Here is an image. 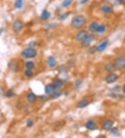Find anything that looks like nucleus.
<instances>
[{"label": "nucleus", "instance_id": "f257e3e1", "mask_svg": "<svg viewBox=\"0 0 125 138\" xmlns=\"http://www.w3.org/2000/svg\"><path fill=\"white\" fill-rule=\"evenodd\" d=\"M86 18L83 15H75L74 17L72 18L71 22V26L74 29H79L83 28L84 26L86 25Z\"/></svg>", "mask_w": 125, "mask_h": 138}, {"label": "nucleus", "instance_id": "f03ea898", "mask_svg": "<svg viewBox=\"0 0 125 138\" xmlns=\"http://www.w3.org/2000/svg\"><path fill=\"white\" fill-rule=\"evenodd\" d=\"M22 56L26 59H32L37 56V50L34 48H28L22 52Z\"/></svg>", "mask_w": 125, "mask_h": 138}, {"label": "nucleus", "instance_id": "7ed1b4c3", "mask_svg": "<svg viewBox=\"0 0 125 138\" xmlns=\"http://www.w3.org/2000/svg\"><path fill=\"white\" fill-rule=\"evenodd\" d=\"M115 66L116 68L122 69L125 68V56H118L115 61Z\"/></svg>", "mask_w": 125, "mask_h": 138}, {"label": "nucleus", "instance_id": "20e7f679", "mask_svg": "<svg viewBox=\"0 0 125 138\" xmlns=\"http://www.w3.org/2000/svg\"><path fill=\"white\" fill-rule=\"evenodd\" d=\"M24 27V24L22 23V21L19 20H15L13 24V30L15 33H18L22 30Z\"/></svg>", "mask_w": 125, "mask_h": 138}, {"label": "nucleus", "instance_id": "39448f33", "mask_svg": "<svg viewBox=\"0 0 125 138\" xmlns=\"http://www.w3.org/2000/svg\"><path fill=\"white\" fill-rule=\"evenodd\" d=\"M88 35L89 34L88 31H85V30H82V31H79V32L76 35L75 38H76V40H77V41L81 43L82 41H83L84 40L86 39Z\"/></svg>", "mask_w": 125, "mask_h": 138}, {"label": "nucleus", "instance_id": "423d86ee", "mask_svg": "<svg viewBox=\"0 0 125 138\" xmlns=\"http://www.w3.org/2000/svg\"><path fill=\"white\" fill-rule=\"evenodd\" d=\"M119 79V75L115 73H110L106 77V82L107 84H113Z\"/></svg>", "mask_w": 125, "mask_h": 138}, {"label": "nucleus", "instance_id": "0eeeda50", "mask_svg": "<svg viewBox=\"0 0 125 138\" xmlns=\"http://www.w3.org/2000/svg\"><path fill=\"white\" fill-rule=\"evenodd\" d=\"M94 39H95V38H94V36L93 35H90V34H89L86 39L81 42V45H82L83 47H84V48H87V47H88L89 45L91 44V43L92 42V41H94Z\"/></svg>", "mask_w": 125, "mask_h": 138}, {"label": "nucleus", "instance_id": "6e6552de", "mask_svg": "<svg viewBox=\"0 0 125 138\" xmlns=\"http://www.w3.org/2000/svg\"><path fill=\"white\" fill-rule=\"evenodd\" d=\"M85 127L88 130H94L97 128V124L96 122L94 120H88V121H86V123L85 124Z\"/></svg>", "mask_w": 125, "mask_h": 138}, {"label": "nucleus", "instance_id": "1a4fd4ad", "mask_svg": "<svg viewBox=\"0 0 125 138\" xmlns=\"http://www.w3.org/2000/svg\"><path fill=\"white\" fill-rule=\"evenodd\" d=\"M56 90V88L54 87V86L53 84H49V85H47L45 88H44V92L45 93L48 95V96H51L54 92V91Z\"/></svg>", "mask_w": 125, "mask_h": 138}, {"label": "nucleus", "instance_id": "9d476101", "mask_svg": "<svg viewBox=\"0 0 125 138\" xmlns=\"http://www.w3.org/2000/svg\"><path fill=\"white\" fill-rule=\"evenodd\" d=\"M108 45V40L104 41L103 42H102V43H100L99 45L97 46V48H96V50H97L98 52H102L103 51L105 50L106 48H107Z\"/></svg>", "mask_w": 125, "mask_h": 138}, {"label": "nucleus", "instance_id": "9b49d317", "mask_svg": "<svg viewBox=\"0 0 125 138\" xmlns=\"http://www.w3.org/2000/svg\"><path fill=\"white\" fill-rule=\"evenodd\" d=\"M114 122L112 120H106V121L103 124L102 128L104 130H110L113 126Z\"/></svg>", "mask_w": 125, "mask_h": 138}, {"label": "nucleus", "instance_id": "f8f14e48", "mask_svg": "<svg viewBox=\"0 0 125 138\" xmlns=\"http://www.w3.org/2000/svg\"><path fill=\"white\" fill-rule=\"evenodd\" d=\"M90 101L88 100V99H83V100H81L79 102L77 105V107L78 108H80V109H82V108H84V107H86L87 106H88L89 104H90Z\"/></svg>", "mask_w": 125, "mask_h": 138}, {"label": "nucleus", "instance_id": "ddd939ff", "mask_svg": "<svg viewBox=\"0 0 125 138\" xmlns=\"http://www.w3.org/2000/svg\"><path fill=\"white\" fill-rule=\"evenodd\" d=\"M50 17H51V13L49 11H48L46 9H44L42 11L40 17V20L42 21H45V20H48Z\"/></svg>", "mask_w": 125, "mask_h": 138}, {"label": "nucleus", "instance_id": "4468645a", "mask_svg": "<svg viewBox=\"0 0 125 138\" xmlns=\"http://www.w3.org/2000/svg\"><path fill=\"white\" fill-rule=\"evenodd\" d=\"M101 11L104 14H109L113 11V7L111 5H104L101 8Z\"/></svg>", "mask_w": 125, "mask_h": 138}, {"label": "nucleus", "instance_id": "2eb2a0df", "mask_svg": "<svg viewBox=\"0 0 125 138\" xmlns=\"http://www.w3.org/2000/svg\"><path fill=\"white\" fill-rule=\"evenodd\" d=\"M47 64L50 68H54L56 65V59L52 56H49L47 59Z\"/></svg>", "mask_w": 125, "mask_h": 138}, {"label": "nucleus", "instance_id": "dca6fc26", "mask_svg": "<svg viewBox=\"0 0 125 138\" xmlns=\"http://www.w3.org/2000/svg\"><path fill=\"white\" fill-rule=\"evenodd\" d=\"M27 99L29 103H34L37 101V96L32 92H31L27 96Z\"/></svg>", "mask_w": 125, "mask_h": 138}, {"label": "nucleus", "instance_id": "f3484780", "mask_svg": "<svg viewBox=\"0 0 125 138\" xmlns=\"http://www.w3.org/2000/svg\"><path fill=\"white\" fill-rule=\"evenodd\" d=\"M115 69H116L115 66L114 64H112V63H108L105 66V70L109 73H113L115 71Z\"/></svg>", "mask_w": 125, "mask_h": 138}, {"label": "nucleus", "instance_id": "a211bd4d", "mask_svg": "<svg viewBox=\"0 0 125 138\" xmlns=\"http://www.w3.org/2000/svg\"><path fill=\"white\" fill-rule=\"evenodd\" d=\"M53 85L54 86V87L56 88V89H61L64 85L63 80H62L61 79H56L54 80V82L53 83Z\"/></svg>", "mask_w": 125, "mask_h": 138}, {"label": "nucleus", "instance_id": "6ab92c4d", "mask_svg": "<svg viewBox=\"0 0 125 138\" xmlns=\"http://www.w3.org/2000/svg\"><path fill=\"white\" fill-rule=\"evenodd\" d=\"M99 23H97V22H92L88 26V29L90 31L92 32V33H94V32H96L97 31V29L98 27V26H99Z\"/></svg>", "mask_w": 125, "mask_h": 138}, {"label": "nucleus", "instance_id": "aec40b11", "mask_svg": "<svg viewBox=\"0 0 125 138\" xmlns=\"http://www.w3.org/2000/svg\"><path fill=\"white\" fill-rule=\"evenodd\" d=\"M62 93H63V91H62L60 89H56V90L54 91V92L50 96V97L54 99L58 98H59V97L62 95Z\"/></svg>", "mask_w": 125, "mask_h": 138}, {"label": "nucleus", "instance_id": "412c9836", "mask_svg": "<svg viewBox=\"0 0 125 138\" xmlns=\"http://www.w3.org/2000/svg\"><path fill=\"white\" fill-rule=\"evenodd\" d=\"M106 31V27L105 25H99L96 32L98 34H103Z\"/></svg>", "mask_w": 125, "mask_h": 138}, {"label": "nucleus", "instance_id": "4be33fe9", "mask_svg": "<svg viewBox=\"0 0 125 138\" xmlns=\"http://www.w3.org/2000/svg\"><path fill=\"white\" fill-rule=\"evenodd\" d=\"M24 6V1L23 0H15V7L17 9H22Z\"/></svg>", "mask_w": 125, "mask_h": 138}, {"label": "nucleus", "instance_id": "5701e85b", "mask_svg": "<svg viewBox=\"0 0 125 138\" xmlns=\"http://www.w3.org/2000/svg\"><path fill=\"white\" fill-rule=\"evenodd\" d=\"M35 66H36V65L34 64V62H31V61H29V62H26V64H25V67L27 69L33 70Z\"/></svg>", "mask_w": 125, "mask_h": 138}, {"label": "nucleus", "instance_id": "b1692460", "mask_svg": "<svg viewBox=\"0 0 125 138\" xmlns=\"http://www.w3.org/2000/svg\"><path fill=\"white\" fill-rule=\"evenodd\" d=\"M8 68L9 69H11V71H18V66L17 64L14 63V62H11L8 64Z\"/></svg>", "mask_w": 125, "mask_h": 138}, {"label": "nucleus", "instance_id": "393cba45", "mask_svg": "<svg viewBox=\"0 0 125 138\" xmlns=\"http://www.w3.org/2000/svg\"><path fill=\"white\" fill-rule=\"evenodd\" d=\"M69 14H70V12H66L65 13L61 14L59 17H58V20H61V21H64L66 19H67V17H69Z\"/></svg>", "mask_w": 125, "mask_h": 138}, {"label": "nucleus", "instance_id": "a878e982", "mask_svg": "<svg viewBox=\"0 0 125 138\" xmlns=\"http://www.w3.org/2000/svg\"><path fill=\"white\" fill-rule=\"evenodd\" d=\"M73 1L74 0H63V2H62L61 5L64 8H66V7H68L73 2Z\"/></svg>", "mask_w": 125, "mask_h": 138}, {"label": "nucleus", "instance_id": "bb28decb", "mask_svg": "<svg viewBox=\"0 0 125 138\" xmlns=\"http://www.w3.org/2000/svg\"><path fill=\"white\" fill-rule=\"evenodd\" d=\"M24 75L25 76L27 77H33V73L32 70H30V69H26V71H24Z\"/></svg>", "mask_w": 125, "mask_h": 138}, {"label": "nucleus", "instance_id": "cd10ccee", "mask_svg": "<svg viewBox=\"0 0 125 138\" xmlns=\"http://www.w3.org/2000/svg\"><path fill=\"white\" fill-rule=\"evenodd\" d=\"M15 95V93H14V91L13 90H8L6 93H5V96L7 98H12Z\"/></svg>", "mask_w": 125, "mask_h": 138}, {"label": "nucleus", "instance_id": "c85d7f7f", "mask_svg": "<svg viewBox=\"0 0 125 138\" xmlns=\"http://www.w3.org/2000/svg\"><path fill=\"white\" fill-rule=\"evenodd\" d=\"M33 124H34V122L32 119H28L27 121V123H26V125H27V128H31V127L33 126Z\"/></svg>", "mask_w": 125, "mask_h": 138}, {"label": "nucleus", "instance_id": "c756f323", "mask_svg": "<svg viewBox=\"0 0 125 138\" xmlns=\"http://www.w3.org/2000/svg\"><path fill=\"white\" fill-rule=\"evenodd\" d=\"M111 132L114 135H117V133H118V129H117V128H113L112 127V128L111 129Z\"/></svg>", "mask_w": 125, "mask_h": 138}, {"label": "nucleus", "instance_id": "7c9ffc66", "mask_svg": "<svg viewBox=\"0 0 125 138\" xmlns=\"http://www.w3.org/2000/svg\"><path fill=\"white\" fill-rule=\"evenodd\" d=\"M29 45L30 46V48H33V47L36 45V42H30V43H29Z\"/></svg>", "mask_w": 125, "mask_h": 138}, {"label": "nucleus", "instance_id": "2f4dec72", "mask_svg": "<svg viewBox=\"0 0 125 138\" xmlns=\"http://www.w3.org/2000/svg\"><path fill=\"white\" fill-rule=\"evenodd\" d=\"M89 0H80V4H86Z\"/></svg>", "mask_w": 125, "mask_h": 138}, {"label": "nucleus", "instance_id": "473e14b6", "mask_svg": "<svg viewBox=\"0 0 125 138\" xmlns=\"http://www.w3.org/2000/svg\"><path fill=\"white\" fill-rule=\"evenodd\" d=\"M122 91H123V93L125 94V84L123 85V87H122Z\"/></svg>", "mask_w": 125, "mask_h": 138}, {"label": "nucleus", "instance_id": "72a5a7b5", "mask_svg": "<svg viewBox=\"0 0 125 138\" xmlns=\"http://www.w3.org/2000/svg\"><path fill=\"white\" fill-rule=\"evenodd\" d=\"M117 2H119V3H122V2H123V1H124V0H116Z\"/></svg>", "mask_w": 125, "mask_h": 138}, {"label": "nucleus", "instance_id": "f704fd0d", "mask_svg": "<svg viewBox=\"0 0 125 138\" xmlns=\"http://www.w3.org/2000/svg\"><path fill=\"white\" fill-rule=\"evenodd\" d=\"M2 32H3V29L0 27V35L2 34Z\"/></svg>", "mask_w": 125, "mask_h": 138}, {"label": "nucleus", "instance_id": "c9c22d12", "mask_svg": "<svg viewBox=\"0 0 125 138\" xmlns=\"http://www.w3.org/2000/svg\"><path fill=\"white\" fill-rule=\"evenodd\" d=\"M101 1H102V2H107V1H108V0H101Z\"/></svg>", "mask_w": 125, "mask_h": 138}, {"label": "nucleus", "instance_id": "e433bc0d", "mask_svg": "<svg viewBox=\"0 0 125 138\" xmlns=\"http://www.w3.org/2000/svg\"><path fill=\"white\" fill-rule=\"evenodd\" d=\"M124 42L125 43V36H124Z\"/></svg>", "mask_w": 125, "mask_h": 138}]
</instances>
